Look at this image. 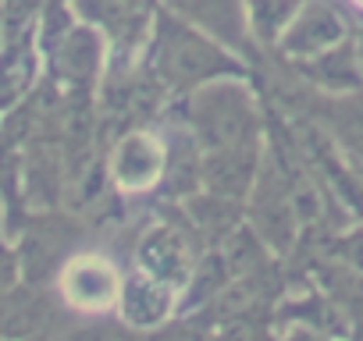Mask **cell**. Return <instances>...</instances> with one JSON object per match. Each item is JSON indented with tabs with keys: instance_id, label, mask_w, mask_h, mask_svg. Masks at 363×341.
Segmentation results:
<instances>
[{
	"instance_id": "cell-1",
	"label": "cell",
	"mask_w": 363,
	"mask_h": 341,
	"mask_svg": "<svg viewBox=\"0 0 363 341\" xmlns=\"http://www.w3.org/2000/svg\"><path fill=\"white\" fill-rule=\"evenodd\" d=\"M150 68L171 93H193L221 75H239L235 57H228L218 43L196 33L182 15H160L153 33Z\"/></svg>"
},
{
	"instance_id": "cell-9",
	"label": "cell",
	"mask_w": 363,
	"mask_h": 341,
	"mask_svg": "<svg viewBox=\"0 0 363 341\" xmlns=\"http://www.w3.org/2000/svg\"><path fill=\"white\" fill-rule=\"evenodd\" d=\"M257 170V146H235V149H214L203 153V178L211 189L239 196L250 189Z\"/></svg>"
},
{
	"instance_id": "cell-10",
	"label": "cell",
	"mask_w": 363,
	"mask_h": 341,
	"mask_svg": "<svg viewBox=\"0 0 363 341\" xmlns=\"http://www.w3.org/2000/svg\"><path fill=\"white\" fill-rule=\"evenodd\" d=\"M167 4L174 8V15L203 25L214 36L239 40L246 33V8H242V0H167Z\"/></svg>"
},
{
	"instance_id": "cell-11",
	"label": "cell",
	"mask_w": 363,
	"mask_h": 341,
	"mask_svg": "<svg viewBox=\"0 0 363 341\" xmlns=\"http://www.w3.org/2000/svg\"><path fill=\"white\" fill-rule=\"evenodd\" d=\"M121 309L125 320L135 327H153L171 313V284L157 281V277H135L128 284H121Z\"/></svg>"
},
{
	"instance_id": "cell-3",
	"label": "cell",
	"mask_w": 363,
	"mask_h": 341,
	"mask_svg": "<svg viewBox=\"0 0 363 341\" xmlns=\"http://www.w3.org/2000/svg\"><path fill=\"white\" fill-rule=\"evenodd\" d=\"M349 36H352V29H349L345 15L338 11V4H331V0H303V8L285 25L274 50L285 61L303 64V61H313L320 54H331Z\"/></svg>"
},
{
	"instance_id": "cell-6",
	"label": "cell",
	"mask_w": 363,
	"mask_h": 341,
	"mask_svg": "<svg viewBox=\"0 0 363 341\" xmlns=\"http://www.w3.org/2000/svg\"><path fill=\"white\" fill-rule=\"evenodd\" d=\"M40 75V50H36V25L22 33H4L0 43V114H11L26 103Z\"/></svg>"
},
{
	"instance_id": "cell-7",
	"label": "cell",
	"mask_w": 363,
	"mask_h": 341,
	"mask_svg": "<svg viewBox=\"0 0 363 341\" xmlns=\"http://www.w3.org/2000/svg\"><path fill=\"white\" fill-rule=\"evenodd\" d=\"M296 68L303 71V79H310L313 86H320L328 93H359L363 89V71H359V61L352 50V36L342 47H335L331 54H320Z\"/></svg>"
},
{
	"instance_id": "cell-2",
	"label": "cell",
	"mask_w": 363,
	"mask_h": 341,
	"mask_svg": "<svg viewBox=\"0 0 363 341\" xmlns=\"http://www.w3.org/2000/svg\"><path fill=\"white\" fill-rule=\"evenodd\" d=\"M189 125L203 153L214 149H235V146H257V114L246 89L232 82L193 89L189 100Z\"/></svg>"
},
{
	"instance_id": "cell-14",
	"label": "cell",
	"mask_w": 363,
	"mask_h": 341,
	"mask_svg": "<svg viewBox=\"0 0 363 341\" xmlns=\"http://www.w3.org/2000/svg\"><path fill=\"white\" fill-rule=\"evenodd\" d=\"M352 50H356V61H359V71H363V25L352 29Z\"/></svg>"
},
{
	"instance_id": "cell-13",
	"label": "cell",
	"mask_w": 363,
	"mask_h": 341,
	"mask_svg": "<svg viewBox=\"0 0 363 341\" xmlns=\"http://www.w3.org/2000/svg\"><path fill=\"white\" fill-rule=\"evenodd\" d=\"M15 274H18V260H15V253H11L8 245H0V291H8V288H11Z\"/></svg>"
},
{
	"instance_id": "cell-4",
	"label": "cell",
	"mask_w": 363,
	"mask_h": 341,
	"mask_svg": "<svg viewBox=\"0 0 363 341\" xmlns=\"http://www.w3.org/2000/svg\"><path fill=\"white\" fill-rule=\"evenodd\" d=\"M57 291L75 313L100 316L121 302V277L107 256L79 253V256L65 260V267L57 274Z\"/></svg>"
},
{
	"instance_id": "cell-16",
	"label": "cell",
	"mask_w": 363,
	"mask_h": 341,
	"mask_svg": "<svg viewBox=\"0 0 363 341\" xmlns=\"http://www.w3.org/2000/svg\"><path fill=\"white\" fill-rule=\"evenodd\" d=\"M0 221H4V200H0Z\"/></svg>"
},
{
	"instance_id": "cell-5",
	"label": "cell",
	"mask_w": 363,
	"mask_h": 341,
	"mask_svg": "<svg viewBox=\"0 0 363 341\" xmlns=\"http://www.w3.org/2000/svg\"><path fill=\"white\" fill-rule=\"evenodd\" d=\"M107 170H111V182L118 189L146 192L167 175V142L157 139L153 132H128L114 146Z\"/></svg>"
},
{
	"instance_id": "cell-15",
	"label": "cell",
	"mask_w": 363,
	"mask_h": 341,
	"mask_svg": "<svg viewBox=\"0 0 363 341\" xmlns=\"http://www.w3.org/2000/svg\"><path fill=\"white\" fill-rule=\"evenodd\" d=\"M345 4H349L352 11H359V15H363V0H345Z\"/></svg>"
},
{
	"instance_id": "cell-12",
	"label": "cell",
	"mask_w": 363,
	"mask_h": 341,
	"mask_svg": "<svg viewBox=\"0 0 363 341\" xmlns=\"http://www.w3.org/2000/svg\"><path fill=\"white\" fill-rule=\"evenodd\" d=\"M242 8H246V29L257 36V43L278 47L285 25L296 18L303 0H242Z\"/></svg>"
},
{
	"instance_id": "cell-8",
	"label": "cell",
	"mask_w": 363,
	"mask_h": 341,
	"mask_svg": "<svg viewBox=\"0 0 363 341\" xmlns=\"http://www.w3.org/2000/svg\"><path fill=\"white\" fill-rule=\"evenodd\" d=\"M139 260H143V270L164 284H182V277L189 274V253H186V242H182L174 231L167 228H157L143 238L139 245Z\"/></svg>"
}]
</instances>
